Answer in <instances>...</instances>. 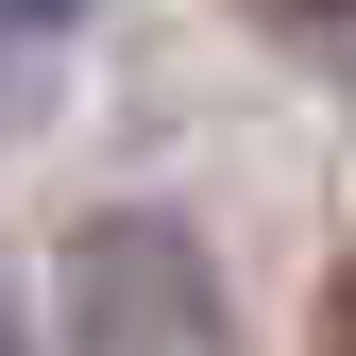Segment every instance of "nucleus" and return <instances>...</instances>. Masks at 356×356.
Instances as JSON below:
<instances>
[{"label": "nucleus", "mask_w": 356, "mask_h": 356, "mask_svg": "<svg viewBox=\"0 0 356 356\" xmlns=\"http://www.w3.org/2000/svg\"><path fill=\"white\" fill-rule=\"evenodd\" d=\"M51 305H68V356H204L220 272H204V238H187V220L119 204V220H85V238H68Z\"/></svg>", "instance_id": "nucleus-1"}, {"label": "nucleus", "mask_w": 356, "mask_h": 356, "mask_svg": "<svg viewBox=\"0 0 356 356\" xmlns=\"http://www.w3.org/2000/svg\"><path fill=\"white\" fill-rule=\"evenodd\" d=\"M51 17H85V0H0V51H17V34H51Z\"/></svg>", "instance_id": "nucleus-2"}, {"label": "nucleus", "mask_w": 356, "mask_h": 356, "mask_svg": "<svg viewBox=\"0 0 356 356\" xmlns=\"http://www.w3.org/2000/svg\"><path fill=\"white\" fill-rule=\"evenodd\" d=\"M254 17H272V34H323V17H356V0H254Z\"/></svg>", "instance_id": "nucleus-3"}]
</instances>
